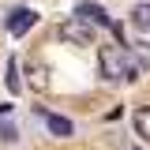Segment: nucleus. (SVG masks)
Instances as JSON below:
<instances>
[{
    "label": "nucleus",
    "mask_w": 150,
    "mask_h": 150,
    "mask_svg": "<svg viewBox=\"0 0 150 150\" xmlns=\"http://www.w3.org/2000/svg\"><path fill=\"white\" fill-rule=\"evenodd\" d=\"M0 143H19V128L15 124H0Z\"/></svg>",
    "instance_id": "obj_11"
},
{
    "label": "nucleus",
    "mask_w": 150,
    "mask_h": 150,
    "mask_svg": "<svg viewBox=\"0 0 150 150\" xmlns=\"http://www.w3.org/2000/svg\"><path fill=\"white\" fill-rule=\"evenodd\" d=\"M75 19H83L86 26H109L105 8H101V4H90V0H83V4L75 8Z\"/></svg>",
    "instance_id": "obj_4"
},
{
    "label": "nucleus",
    "mask_w": 150,
    "mask_h": 150,
    "mask_svg": "<svg viewBox=\"0 0 150 150\" xmlns=\"http://www.w3.org/2000/svg\"><path fill=\"white\" fill-rule=\"evenodd\" d=\"M41 120H45L49 135H56V139H71V135H75V124L68 120V116H56V112L45 109V116H41Z\"/></svg>",
    "instance_id": "obj_5"
},
{
    "label": "nucleus",
    "mask_w": 150,
    "mask_h": 150,
    "mask_svg": "<svg viewBox=\"0 0 150 150\" xmlns=\"http://www.w3.org/2000/svg\"><path fill=\"white\" fill-rule=\"evenodd\" d=\"M131 124H135V131H139V139H150V105H139L135 116H131Z\"/></svg>",
    "instance_id": "obj_6"
},
{
    "label": "nucleus",
    "mask_w": 150,
    "mask_h": 150,
    "mask_svg": "<svg viewBox=\"0 0 150 150\" xmlns=\"http://www.w3.org/2000/svg\"><path fill=\"white\" fill-rule=\"evenodd\" d=\"M8 109H11V105H0V112H8Z\"/></svg>",
    "instance_id": "obj_12"
},
{
    "label": "nucleus",
    "mask_w": 150,
    "mask_h": 150,
    "mask_svg": "<svg viewBox=\"0 0 150 150\" xmlns=\"http://www.w3.org/2000/svg\"><path fill=\"white\" fill-rule=\"evenodd\" d=\"M60 38H64L68 45H94V34H90V26H86L83 19H68V23L60 26Z\"/></svg>",
    "instance_id": "obj_3"
},
{
    "label": "nucleus",
    "mask_w": 150,
    "mask_h": 150,
    "mask_svg": "<svg viewBox=\"0 0 150 150\" xmlns=\"http://www.w3.org/2000/svg\"><path fill=\"white\" fill-rule=\"evenodd\" d=\"M26 75H30V86H34V90H45V86H49V68H45V64H30Z\"/></svg>",
    "instance_id": "obj_7"
},
{
    "label": "nucleus",
    "mask_w": 150,
    "mask_h": 150,
    "mask_svg": "<svg viewBox=\"0 0 150 150\" xmlns=\"http://www.w3.org/2000/svg\"><path fill=\"white\" fill-rule=\"evenodd\" d=\"M128 53H131V60L146 71L150 68V41H135V45H128Z\"/></svg>",
    "instance_id": "obj_8"
},
{
    "label": "nucleus",
    "mask_w": 150,
    "mask_h": 150,
    "mask_svg": "<svg viewBox=\"0 0 150 150\" xmlns=\"http://www.w3.org/2000/svg\"><path fill=\"white\" fill-rule=\"evenodd\" d=\"M131 26H139V30H150V4H139V8L131 11Z\"/></svg>",
    "instance_id": "obj_9"
},
{
    "label": "nucleus",
    "mask_w": 150,
    "mask_h": 150,
    "mask_svg": "<svg viewBox=\"0 0 150 150\" xmlns=\"http://www.w3.org/2000/svg\"><path fill=\"white\" fill-rule=\"evenodd\" d=\"M34 23H38V11H30V8H11L8 19H4V26H8V34H11V38H23Z\"/></svg>",
    "instance_id": "obj_2"
},
{
    "label": "nucleus",
    "mask_w": 150,
    "mask_h": 150,
    "mask_svg": "<svg viewBox=\"0 0 150 150\" xmlns=\"http://www.w3.org/2000/svg\"><path fill=\"white\" fill-rule=\"evenodd\" d=\"M98 64H101V75L109 79V83H135L139 79V64L128 56V49H116V45H105V49H98Z\"/></svg>",
    "instance_id": "obj_1"
},
{
    "label": "nucleus",
    "mask_w": 150,
    "mask_h": 150,
    "mask_svg": "<svg viewBox=\"0 0 150 150\" xmlns=\"http://www.w3.org/2000/svg\"><path fill=\"white\" fill-rule=\"evenodd\" d=\"M4 83H8V90H11V94L19 90V71H15V60H8V75H4Z\"/></svg>",
    "instance_id": "obj_10"
}]
</instances>
